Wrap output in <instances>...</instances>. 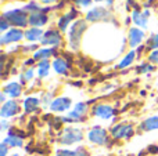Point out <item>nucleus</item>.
I'll list each match as a JSON object with an SVG mask.
<instances>
[{
  "mask_svg": "<svg viewBox=\"0 0 158 156\" xmlns=\"http://www.w3.org/2000/svg\"><path fill=\"white\" fill-rule=\"evenodd\" d=\"M25 10H32V11H39L40 10V7H38L36 6V3H31V4H28L27 7H25Z\"/></svg>",
  "mask_w": 158,
  "mask_h": 156,
  "instance_id": "nucleus-33",
  "label": "nucleus"
},
{
  "mask_svg": "<svg viewBox=\"0 0 158 156\" xmlns=\"http://www.w3.org/2000/svg\"><path fill=\"white\" fill-rule=\"evenodd\" d=\"M8 127V123L7 120H2V130H6Z\"/></svg>",
  "mask_w": 158,
  "mask_h": 156,
  "instance_id": "nucleus-36",
  "label": "nucleus"
},
{
  "mask_svg": "<svg viewBox=\"0 0 158 156\" xmlns=\"http://www.w3.org/2000/svg\"><path fill=\"white\" fill-rule=\"evenodd\" d=\"M22 39V32L18 29H11L6 33L4 36L2 37L0 43L2 44H7V43H14V41H18Z\"/></svg>",
  "mask_w": 158,
  "mask_h": 156,
  "instance_id": "nucleus-12",
  "label": "nucleus"
},
{
  "mask_svg": "<svg viewBox=\"0 0 158 156\" xmlns=\"http://www.w3.org/2000/svg\"><path fill=\"white\" fill-rule=\"evenodd\" d=\"M8 25H10V22H8L6 18H3V17H2V24H0V29H2V30H6V29L8 28Z\"/></svg>",
  "mask_w": 158,
  "mask_h": 156,
  "instance_id": "nucleus-32",
  "label": "nucleus"
},
{
  "mask_svg": "<svg viewBox=\"0 0 158 156\" xmlns=\"http://www.w3.org/2000/svg\"><path fill=\"white\" fill-rule=\"evenodd\" d=\"M82 140H83L82 130L75 129V127H67L60 137V144L61 145H74Z\"/></svg>",
  "mask_w": 158,
  "mask_h": 156,
  "instance_id": "nucleus-1",
  "label": "nucleus"
},
{
  "mask_svg": "<svg viewBox=\"0 0 158 156\" xmlns=\"http://www.w3.org/2000/svg\"><path fill=\"white\" fill-rule=\"evenodd\" d=\"M110 15V13L103 7H96L93 10H90L87 13L86 19L87 21H98V19H107Z\"/></svg>",
  "mask_w": 158,
  "mask_h": 156,
  "instance_id": "nucleus-9",
  "label": "nucleus"
},
{
  "mask_svg": "<svg viewBox=\"0 0 158 156\" xmlns=\"http://www.w3.org/2000/svg\"><path fill=\"white\" fill-rule=\"evenodd\" d=\"M3 18H6L10 22V25H14V26H27V24L29 22V18H27V14L22 10H13L4 13Z\"/></svg>",
  "mask_w": 158,
  "mask_h": 156,
  "instance_id": "nucleus-2",
  "label": "nucleus"
},
{
  "mask_svg": "<svg viewBox=\"0 0 158 156\" xmlns=\"http://www.w3.org/2000/svg\"><path fill=\"white\" fill-rule=\"evenodd\" d=\"M140 129L143 131H153V130H158V116H151V118L146 119L142 124Z\"/></svg>",
  "mask_w": 158,
  "mask_h": 156,
  "instance_id": "nucleus-15",
  "label": "nucleus"
},
{
  "mask_svg": "<svg viewBox=\"0 0 158 156\" xmlns=\"http://www.w3.org/2000/svg\"><path fill=\"white\" fill-rule=\"evenodd\" d=\"M54 53H56L54 49H42V50H39V51H36L35 54H33V60L44 61V60H47L49 57H52Z\"/></svg>",
  "mask_w": 158,
  "mask_h": 156,
  "instance_id": "nucleus-20",
  "label": "nucleus"
},
{
  "mask_svg": "<svg viewBox=\"0 0 158 156\" xmlns=\"http://www.w3.org/2000/svg\"><path fill=\"white\" fill-rule=\"evenodd\" d=\"M56 156H77L75 151H69V149H58L56 152Z\"/></svg>",
  "mask_w": 158,
  "mask_h": 156,
  "instance_id": "nucleus-27",
  "label": "nucleus"
},
{
  "mask_svg": "<svg viewBox=\"0 0 158 156\" xmlns=\"http://www.w3.org/2000/svg\"><path fill=\"white\" fill-rule=\"evenodd\" d=\"M47 21V17L44 14H40V13H32L29 15V24L32 26H42L44 25Z\"/></svg>",
  "mask_w": 158,
  "mask_h": 156,
  "instance_id": "nucleus-16",
  "label": "nucleus"
},
{
  "mask_svg": "<svg viewBox=\"0 0 158 156\" xmlns=\"http://www.w3.org/2000/svg\"><path fill=\"white\" fill-rule=\"evenodd\" d=\"M74 14H75V11H72V13H69V14H67V15H64L63 18L58 21V26H60L61 30H65V29H67V26H68L69 21H71V19L75 17Z\"/></svg>",
  "mask_w": 158,
  "mask_h": 156,
  "instance_id": "nucleus-24",
  "label": "nucleus"
},
{
  "mask_svg": "<svg viewBox=\"0 0 158 156\" xmlns=\"http://www.w3.org/2000/svg\"><path fill=\"white\" fill-rule=\"evenodd\" d=\"M85 29H86V22L85 21H77L69 29V44L74 50L78 49L79 40H81L82 33L85 32Z\"/></svg>",
  "mask_w": 158,
  "mask_h": 156,
  "instance_id": "nucleus-3",
  "label": "nucleus"
},
{
  "mask_svg": "<svg viewBox=\"0 0 158 156\" xmlns=\"http://www.w3.org/2000/svg\"><path fill=\"white\" fill-rule=\"evenodd\" d=\"M43 3H53V2H56V0H42Z\"/></svg>",
  "mask_w": 158,
  "mask_h": 156,
  "instance_id": "nucleus-39",
  "label": "nucleus"
},
{
  "mask_svg": "<svg viewBox=\"0 0 158 156\" xmlns=\"http://www.w3.org/2000/svg\"><path fill=\"white\" fill-rule=\"evenodd\" d=\"M7 154H8V146L4 142H2V145H0V156H7Z\"/></svg>",
  "mask_w": 158,
  "mask_h": 156,
  "instance_id": "nucleus-31",
  "label": "nucleus"
},
{
  "mask_svg": "<svg viewBox=\"0 0 158 156\" xmlns=\"http://www.w3.org/2000/svg\"><path fill=\"white\" fill-rule=\"evenodd\" d=\"M148 151H150L151 154H158V146H156V145L148 146Z\"/></svg>",
  "mask_w": 158,
  "mask_h": 156,
  "instance_id": "nucleus-35",
  "label": "nucleus"
},
{
  "mask_svg": "<svg viewBox=\"0 0 158 156\" xmlns=\"http://www.w3.org/2000/svg\"><path fill=\"white\" fill-rule=\"evenodd\" d=\"M148 50H158V35H153L147 41Z\"/></svg>",
  "mask_w": 158,
  "mask_h": 156,
  "instance_id": "nucleus-25",
  "label": "nucleus"
},
{
  "mask_svg": "<svg viewBox=\"0 0 158 156\" xmlns=\"http://www.w3.org/2000/svg\"><path fill=\"white\" fill-rule=\"evenodd\" d=\"M150 71H154V66L153 65H148V64H143L137 68V72L140 73H144V72H150Z\"/></svg>",
  "mask_w": 158,
  "mask_h": 156,
  "instance_id": "nucleus-28",
  "label": "nucleus"
},
{
  "mask_svg": "<svg viewBox=\"0 0 158 156\" xmlns=\"http://www.w3.org/2000/svg\"><path fill=\"white\" fill-rule=\"evenodd\" d=\"M135 57H136V53H135V51L128 53V54H126V57L123 58V60L119 62V65H118V68H121V69H122V68H126V66H129L132 62H133Z\"/></svg>",
  "mask_w": 158,
  "mask_h": 156,
  "instance_id": "nucleus-22",
  "label": "nucleus"
},
{
  "mask_svg": "<svg viewBox=\"0 0 158 156\" xmlns=\"http://www.w3.org/2000/svg\"><path fill=\"white\" fill-rule=\"evenodd\" d=\"M75 154H77V156H89V152L86 151L85 146H78L77 151H75Z\"/></svg>",
  "mask_w": 158,
  "mask_h": 156,
  "instance_id": "nucleus-29",
  "label": "nucleus"
},
{
  "mask_svg": "<svg viewBox=\"0 0 158 156\" xmlns=\"http://www.w3.org/2000/svg\"><path fill=\"white\" fill-rule=\"evenodd\" d=\"M19 112V105L17 101L11 99V101H7L2 105V109H0V116L3 119L6 118H11V116H15L17 113Z\"/></svg>",
  "mask_w": 158,
  "mask_h": 156,
  "instance_id": "nucleus-6",
  "label": "nucleus"
},
{
  "mask_svg": "<svg viewBox=\"0 0 158 156\" xmlns=\"http://www.w3.org/2000/svg\"><path fill=\"white\" fill-rule=\"evenodd\" d=\"M77 4H81V6H89L92 3V0H75Z\"/></svg>",
  "mask_w": 158,
  "mask_h": 156,
  "instance_id": "nucleus-34",
  "label": "nucleus"
},
{
  "mask_svg": "<svg viewBox=\"0 0 158 156\" xmlns=\"http://www.w3.org/2000/svg\"><path fill=\"white\" fill-rule=\"evenodd\" d=\"M25 37L31 41H35V40H38L39 37H42V30L39 29V28H31V29L27 30Z\"/></svg>",
  "mask_w": 158,
  "mask_h": 156,
  "instance_id": "nucleus-21",
  "label": "nucleus"
},
{
  "mask_svg": "<svg viewBox=\"0 0 158 156\" xmlns=\"http://www.w3.org/2000/svg\"><path fill=\"white\" fill-rule=\"evenodd\" d=\"M135 130L132 124H115L111 129V134L115 140H121V138H131L133 135Z\"/></svg>",
  "mask_w": 158,
  "mask_h": 156,
  "instance_id": "nucleus-5",
  "label": "nucleus"
},
{
  "mask_svg": "<svg viewBox=\"0 0 158 156\" xmlns=\"http://www.w3.org/2000/svg\"><path fill=\"white\" fill-rule=\"evenodd\" d=\"M10 156H19V154H13V155H10Z\"/></svg>",
  "mask_w": 158,
  "mask_h": 156,
  "instance_id": "nucleus-40",
  "label": "nucleus"
},
{
  "mask_svg": "<svg viewBox=\"0 0 158 156\" xmlns=\"http://www.w3.org/2000/svg\"><path fill=\"white\" fill-rule=\"evenodd\" d=\"M0 101H2L3 104L6 102V94H4V93H2V96H0Z\"/></svg>",
  "mask_w": 158,
  "mask_h": 156,
  "instance_id": "nucleus-37",
  "label": "nucleus"
},
{
  "mask_svg": "<svg viewBox=\"0 0 158 156\" xmlns=\"http://www.w3.org/2000/svg\"><path fill=\"white\" fill-rule=\"evenodd\" d=\"M39 107V99L35 98V97H29L24 101V111L25 113H32L38 109Z\"/></svg>",
  "mask_w": 158,
  "mask_h": 156,
  "instance_id": "nucleus-18",
  "label": "nucleus"
},
{
  "mask_svg": "<svg viewBox=\"0 0 158 156\" xmlns=\"http://www.w3.org/2000/svg\"><path fill=\"white\" fill-rule=\"evenodd\" d=\"M93 115L100 119H111L115 115V111L107 104H97L93 108Z\"/></svg>",
  "mask_w": 158,
  "mask_h": 156,
  "instance_id": "nucleus-7",
  "label": "nucleus"
},
{
  "mask_svg": "<svg viewBox=\"0 0 158 156\" xmlns=\"http://www.w3.org/2000/svg\"><path fill=\"white\" fill-rule=\"evenodd\" d=\"M33 79V68H29L28 71H25L24 73L21 75V83L29 82V80Z\"/></svg>",
  "mask_w": 158,
  "mask_h": 156,
  "instance_id": "nucleus-26",
  "label": "nucleus"
},
{
  "mask_svg": "<svg viewBox=\"0 0 158 156\" xmlns=\"http://www.w3.org/2000/svg\"><path fill=\"white\" fill-rule=\"evenodd\" d=\"M3 142H4L8 148H21L22 144H24V142H22V138L17 137V135H10V134L4 138V141H3Z\"/></svg>",
  "mask_w": 158,
  "mask_h": 156,
  "instance_id": "nucleus-19",
  "label": "nucleus"
},
{
  "mask_svg": "<svg viewBox=\"0 0 158 156\" xmlns=\"http://www.w3.org/2000/svg\"><path fill=\"white\" fill-rule=\"evenodd\" d=\"M3 93H4L6 96L11 97V98H17V97H19V96H21V93H22L21 84H19V83H15V82L8 83V84L4 86Z\"/></svg>",
  "mask_w": 158,
  "mask_h": 156,
  "instance_id": "nucleus-11",
  "label": "nucleus"
},
{
  "mask_svg": "<svg viewBox=\"0 0 158 156\" xmlns=\"http://www.w3.org/2000/svg\"><path fill=\"white\" fill-rule=\"evenodd\" d=\"M148 60H150L153 64H158V50H154V51L151 53L150 57H148Z\"/></svg>",
  "mask_w": 158,
  "mask_h": 156,
  "instance_id": "nucleus-30",
  "label": "nucleus"
},
{
  "mask_svg": "<svg viewBox=\"0 0 158 156\" xmlns=\"http://www.w3.org/2000/svg\"><path fill=\"white\" fill-rule=\"evenodd\" d=\"M143 37H144V33L142 30L137 29V28H132L131 32H129V44H131V47H136L143 40Z\"/></svg>",
  "mask_w": 158,
  "mask_h": 156,
  "instance_id": "nucleus-13",
  "label": "nucleus"
},
{
  "mask_svg": "<svg viewBox=\"0 0 158 156\" xmlns=\"http://www.w3.org/2000/svg\"><path fill=\"white\" fill-rule=\"evenodd\" d=\"M147 17H148V11H144V13H139V11H133L132 13V18H133L135 24L140 28H147Z\"/></svg>",
  "mask_w": 158,
  "mask_h": 156,
  "instance_id": "nucleus-14",
  "label": "nucleus"
},
{
  "mask_svg": "<svg viewBox=\"0 0 158 156\" xmlns=\"http://www.w3.org/2000/svg\"><path fill=\"white\" fill-rule=\"evenodd\" d=\"M49 69H50V64L47 60L40 61L39 62V77H46L49 75Z\"/></svg>",
  "mask_w": 158,
  "mask_h": 156,
  "instance_id": "nucleus-23",
  "label": "nucleus"
},
{
  "mask_svg": "<svg viewBox=\"0 0 158 156\" xmlns=\"http://www.w3.org/2000/svg\"><path fill=\"white\" fill-rule=\"evenodd\" d=\"M53 68H54V71L57 72L58 75H65L69 66L65 60H63V58H56V60L53 61Z\"/></svg>",
  "mask_w": 158,
  "mask_h": 156,
  "instance_id": "nucleus-17",
  "label": "nucleus"
},
{
  "mask_svg": "<svg viewBox=\"0 0 158 156\" xmlns=\"http://www.w3.org/2000/svg\"><path fill=\"white\" fill-rule=\"evenodd\" d=\"M87 138L92 144H96V145H104V144L108 141V134L104 129L98 126H94L89 133H87Z\"/></svg>",
  "mask_w": 158,
  "mask_h": 156,
  "instance_id": "nucleus-4",
  "label": "nucleus"
},
{
  "mask_svg": "<svg viewBox=\"0 0 158 156\" xmlns=\"http://www.w3.org/2000/svg\"><path fill=\"white\" fill-rule=\"evenodd\" d=\"M61 41V36L58 32H56V30L50 29L47 30L46 33L43 35V37H42V44H52V46H58Z\"/></svg>",
  "mask_w": 158,
  "mask_h": 156,
  "instance_id": "nucleus-10",
  "label": "nucleus"
},
{
  "mask_svg": "<svg viewBox=\"0 0 158 156\" xmlns=\"http://www.w3.org/2000/svg\"><path fill=\"white\" fill-rule=\"evenodd\" d=\"M69 107H71V99L67 97H58V98L53 99L50 109L53 112H65L69 109Z\"/></svg>",
  "mask_w": 158,
  "mask_h": 156,
  "instance_id": "nucleus-8",
  "label": "nucleus"
},
{
  "mask_svg": "<svg viewBox=\"0 0 158 156\" xmlns=\"http://www.w3.org/2000/svg\"><path fill=\"white\" fill-rule=\"evenodd\" d=\"M96 2H107L108 4H112V2H114V0H96Z\"/></svg>",
  "mask_w": 158,
  "mask_h": 156,
  "instance_id": "nucleus-38",
  "label": "nucleus"
}]
</instances>
